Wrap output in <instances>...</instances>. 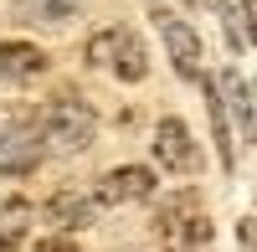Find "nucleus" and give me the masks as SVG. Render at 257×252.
I'll return each mask as SVG.
<instances>
[{
	"mask_svg": "<svg viewBox=\"0 0 257 252\" xmlns=\"http://www.w3.org/2000/svg\"><path fill=\"white\" fill-rule=\"evenodd\" d=\"M41 134H47V150H57V155H77V150H88L93 134H98V113H93V103H82L77 93H57L47 108H41Z\"/></svg>",
	"mask_w": 257,
	"mask_h": 252,
	"instance_id": "1",
	"label": "nucleus"
},
{
	"mask_svg": "<svg viewBox=\"0 0 257 252\" xmlns=\"http://www.w3.org/2000/svg\"><path fill=\"white\" fill-rule=\"evenodd\" d=\"M88 62H93V67H108L118 82H139L144 67H149L144 41H139L134 26H108V31L88 36Z\"/></svg>",
	"mask_w": 257,
	"mask_h": 252,
	"instance_id": "2",
	"label": "nucleus"
},
{
	"mask_svg": "<svg viewBox=\"0 0 257 252\" xmlns=\"http://www.w3.org/2000/svg\"><path fill=\"white\" fill-rule=\"evenodd\" d=\"M149 16H155V26H160V36H165V47H170V62H175V72H180V77H190V82H201V77H206V72H201L206 52H201L196 26H190V21H180L170 6H160V0H149Z\"/></svg>",
	"mask_w": 257,
	"mask_h": 252,
	"instance_id": "3",
	"label": "nucleus"
},
{
	"mask_svg": "<svg viewBox=\"0 0 257 252\" xmlns=\"http://www.w3.org/2000/svg\"><path fill=\"white\" fill-rule=\"evenodd\" d=\"M41 155H47V134H41V123L16 118V123L0 129V175H11V180L31 175L36 165H41Z\"/></svg>",
	"mask_w": 257,
	"mask_h": 252,
	"instance_id": "4",
	"label": "nucleus"
},
{
	"mask_svg": "<svg viewBox=\"0 0 257 252\" xmlns=\"http://www.w3.org/2000/svg\"><path fill=\"white\" fill-rule=\"evenodd\" d=\"M155 160L165 165V170H175V175H201V150H196V139H190L185 118H160Z\"/></svg>",
	"mask_w": 257,
	"mask_h": 252,
	"instance_id": "5",
	"label": "nucleus"
},
{
	"mask_svg": "<svg viewBox=\"0 0 257 252\" xmlns=\"http://www.w3.org/2000/svg\"><path fill=\"white\" fill-rule=\"evenodd\" d=\"M155 170H144V165H118L98 180V206H128V201H149L155 196Z\"/></svg>",
	"mask_w": 257,
	"mask_h": 252,
	"instance_id": "6",
	"label": "nucleus"
},
{
	"mask_svg": "<svg viewBox=\"0 0 257 252\" xmlns=\"http://www.w3.org/2000/svg\"><path fill=\"white\" fill-rule=\"evenodd\" d=\"M216 88H221V98H226V113L237 118L242 139H247V144H257V88H252V82H247L237 67H226Z\"/></svg>",
	"mask_w": 257,
	"mask_h": 252,
	"instance_id": "7",
	"label": "nucleus"
},
{
	"mask_svg": "<svg viewBox=\"0 0 257 252\" xmlns=\"http://www.w3.org/2000/svg\"><path fill=\"white\" fill-rule=\"evenodd\" d=\"M47 77V52L31 47V41H0V82H41Z\"/></svg>",
	"mask_w": 257,
	"mask_h": 252,
	"instance_id": "8",
	"label": "nucleus"
},
{
	"mask_svg": "<svg viewBox=\"0 0 257 252\" xmlns=\"http://www.w3.org/2000/svg\"><path fill=\"white\" fill-rule=\"evenodd\" d=\"M47 216L57 226H93L98 216V196H82V191H57L47 201Z\"/></svg>",
	"mask_w": 257,
	"mask_h": 252,
	"instance_id": "9",
	"label": "nucleus"
},
{
	"mask_svg": "<svg viewBox=\"0 0 257 252\" xmlns=\"http://www.w3.org/2000/svg\"><path fill=\"white\" fill-rule=\"evenodd\" d=\"M31 201H21V196H6L0 201V252H16L21 242L31 237Z\"/></svg>",
	"mask_w": 257,
	"mask_h": 252,
	"instance_id": "10",
	"label": "nucleus"
},
{
	"mask_svg": "<svg viewBox=\"0 0 257 252\" xmlns=\"http://www.w3.org/2000/svg\"><path fill=\"white\" fill-rule=\"evenodd\" d=\"M206 113H211V134H216V155L231 170V165H237V150H231V118H226V98H221L216 82H206Z\"/></svg>",
	"mask_w": 257,
	"mask_h": 252,
	"instance_id": "11",
	"label": "nucleus"
},
{
	"mask_svg": "<svg viewBox=\"0 0 257 252\" xmlns=\"http://www.w3.org/2000/svg\"><path fill=\"white\" fill-rule=\"evenodd\" d=\"M16 16L31 26H67L77 16V0H16Z\"/></svg>",
	"mask_w": 257,
	"mask_h": 252,
	"instance_id": "12",
	"label": "nucleus"
},
{
	"mask_svg": "<svg viewBox=\"0 0 257 252\" xmlns=\"http://www.w3.org/2000/svg\"><path fill=\"white\" fill-rule=\"evenodd\" d=\"M221 31H226V41H231V52H242V47H252V41H247V31H242V11H231V6H221Z\"/></svg>",
	"mask_w": 257,
	"mask_h": 252,
	"instance_id": "13",
	"label": "nucleus"
},
{
	"mask_svg": "<svg viewBox=\"0 0 257 252\" xmlns=\"http://www.w3.org/2000/svg\"><path fill=\"white\" fill-rule=\"evenodd\" d=\"M237 247H242V252H257V216L237 221Z\"/></svg>",
	"mask_w": 257,
	"mask_h": 252,
	"instance_id": "14",
	"label": "nucleus"
},
{
	"mask_svg": "<svg viewBox=\"0 0 257 252\" xmlns=\"http://www.w3.org/2000/svg\"><path fill=\"white\" fill-rule=\"evenodd\" d=\"M36 252H77V242L57 232V237H47V242H36Z\"/></svg>",
	"mask_w": 257,
	"mask_h": 252,
	"instance_id": "15",
	"label": "nucleus"
},
{
	"mask_svg": "<svg viewBox=\"0 0 257 252\" xmlns=\"http://www.w3.org/2000/svg\"><path fill=\"white\" fill-rule=\"evenodd\" d=\"M242 16H247V41H257V0H247Z\"/></svg>",
	"mask_w": 257,
	"mask_h": 252,
	"instance_id": "16",
	"label": "nucleus"
},
{
	"mask_svg": "<svg viewBox=\"0 0 257 252\" xmlns=\"http://www.w3.org/2000/svg\"><path fill=\"white\" fill-rule=\"evenodd\" d=\"M206 6H216V11H221V6H226V0H206Z\"/></svg>",
	"mask_w": 257,
	"mask_h": 252,
	"instance_id": "17",
	"label": "nucleus"
},
{
	"mask_svg": "<svg viewBox=\"0 0 257 252\" xmlns=\"http://www.w3.org/2000/svg\"><path fill=\"white\" fill-rule=\"evenodd\" d=\"M160 252H165V247H160Z\"/></svg>",
	"mask_w": 257,
	"mask_h": 252,
	"instance_id": "18",
	"label": "nucleus"
}]
</instances>
